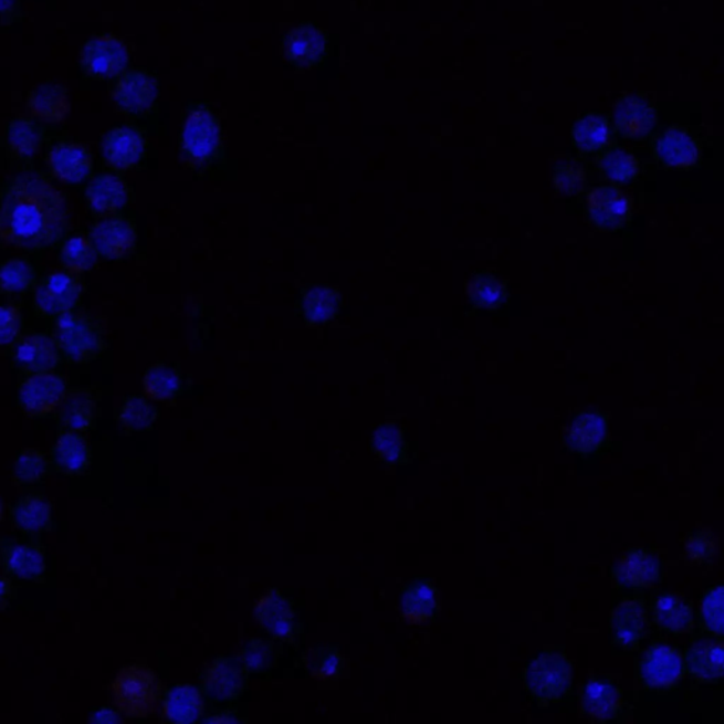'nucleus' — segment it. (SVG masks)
Masks as SVG:
<instances>
[{
  "instance_id": "nucleus-1",
  "label": "nucleus",
  "mask_w": 724,
  "mask_h": 724,
  "mask_svg": "<svg viewBox=\"0 0 724 724\" xmlns=\"http://www.w3.org/2000/svg\"><path fill=\"white\" fill-rule=\"evenodd\" d=\"M70 227L67 196L42 174L27 171L0 195V242L14 250L39 252L62 241Z\"/></svg>"
},
{
  "instance_id": "nucleus-2",
  "label": "nucleus",
  "mask_w": 724,
  "mask_h": 724,
  "mask_svg": "<svg viewBox=\"0 0 724 724\" xmlns=\"http://www.w3.org/2000/svg\"><path fill=\"white\" fill-rule=\"evenodd\" d=\"M54 340L71 364L84 366L103 357L108 348L105 324L85 312H69L57 317Z\"/></svg>"
},
{
  "instance_id": "nucleus-3",
  "label": "nucleus",
  "mask_w": 724,
  "mask_h": 724,
  "mask_svg": "<svg viewBox=\"0 0 724 724\" xmlns=\"http://www.w3.org/2000/svg\"><path fill=\"white\" fill-rule=\"evenodd\" d=\"M116 709L128 718H146L159 711L164 685L151 668L124 667L111 685Z\"/></svg>"
},
{
  "instance_id": "nucleus-4",
  "label": "nucleus",
  "mask_w": 724,
  "mask_h": 724,
  "mask_svg": "<svg viewBox=\"0 0 724 724\" xmlns=\"http://www.w3.org/2000/svg\"><path fill=\"white\" fill-rule=\"evenodd\" d=\"M524 680L526 691L539 706L559 703L571 690L569 658L562 652H544L525 668Z\"/></svg>"
},
{
  "instance_id": "nucleus-5",
  "label": "nucleus",
  "mask_w": 724,
  "mask_h": 724,
  "mask_svg": "<svg viewBox=\"0 0 724 724\" xmlns=\"http://www.w3.org/2000/svg\"><path fill=\"white\" fill-rule=\"evenodd\" d=\"M585 211L597 231L616 234L631 224L634 202L617 186H597L587 191Z\"/></svg>"
},
{
  "instance_id": "nucleus-6",
  "label": "nucleus",
  "mask_w": 724,
  "mask_h": 724,
  "mask_svg": "<svg viewBox=\"0 0 724 724\" xmlns=\"http://www.w3.org/2000/svg\"><path fill=\"white\" fill-rule=\"evenodd\" d=\"M686 673L685 655L680 648L655 642L644 652L638 665L641 685L651 692H670Z\"/></svg>"
},
{
  "instance_id": "nucleus-7",
  "label": "nucleus",
  "mask_w": 724,
  "mask_h": 724,
  "mask_svg": "<svg viewBox=\"0 0 724 724\" xmlns=\"http://www.w3.org/2000/svg\"><path fill=\"white\" fill-rule=\"evenodd\" d=\"M84 286L77 275L67 271L50 273L35 286L33 306L35 315L57 318L78 307Z\"/></svg>"
},
{
  "instance_id": "nucleus-8",
  "label": "nucleus",
  "mask_w": 724,
  "mask_h": 724,
  "mask_svg": "<svg viewBox=\"0 0 724 724\" xmlns=\"http://www.w3.org/2000/svg\"><path fill=\"white\" fill-rule=\"evenodd\" d=\"M67 392V381L62 374H32L19 385L18 403L28 417L43 418L62 407Z\"/></svg>"
},
{
  "instance_id": "nucleus-9",
  "label": "nucleus",
  "mask_w": 724,
  "mask_h": 724,
  "mask_svg": "<svg viewBox=\"0 0 724 724\" xmlns=\"http://www.w3.org/2000/svg\"><path fill=\"white\" fill-rule=\"evenodd\" d=\"M128 48L114 34L90 39L81 50L80 65L85 77L108 80L118 77L128 67Z\"/></svg>"
},
{
  "instance_id": "nucleus-10",
  "label": "nucleus",
  "mask_w": 724,
  "mask_h": 724,
  "mask_svg": "<svg viewBox=\"0 0 724 724\" xmlns=\"http://www.w3.org/2000/svg\"><path fill=\"white\" fill-rule=\"evenodd\" d=\"M221 128L214 114L206 106H197L187 116L181 132V148L197 164L212 158L219 150Z\"/></svg>"
},
{
  "instance_id": "nucleus-11",
  "label": "nucleus",
  "mask_w": 724,
  "mask_h": 724,
  "mask_svg": "<svg viewBox=\"0 0 724 724\" xmlns=\"http://www.w3.org/2000/svg\"><path fill=\"white\" fill-rule=\"evenodd\" d=\"M0 562L4 575L12 579L43 584L48 575V559L42 545L17 539L0 541Z\"/></svg>"
},
{
  "instance_id": "nucleus-12",
  "label": "nucleus",
  "mask_w": 724,
  "mask_h": 724,
  "mask_svg": "<svg viewBox=\"0 0 724 724\" xmlns=\"http://www.w3.org/2000/svg\"><path fill=\"white\" fill-rule=\"evenodd\" d=\"M652 156L665 169L688 171L702 159V146L686 129L671 126L652 144Z\"/></svg>"
},
{
  "instance_id": "nucleus-13",
  "label": "nucleus",
  "mask_w": 724,
  "mask_h": 724,
  "mask_svg": "<svg viewBox=\"0 0 724 724\" xmlns=\"http://www.w3.org/2000/svg\"><path fill=\"white\" fill-rule=\"evenodd\" d=\"M658 123L654 104L641 95H622L612 109V125L621 138L641 141L651 135Z\"/></svg>"
},
{
  "instance_id": "nucleus-14",
  "label": "nucleus",
  "mask_w": 724,
  "mask_h": 724,
  "mask_svg": "<svg viewBox=\"0 0 724 724\" xmlns=\"http://www.w3.org/2000/svg\"><path fill=\"white\" fill-rule=\"evenodd\" d=\"M90 235L98 256L108 261L129 256L138 242V231L134 222L124 217H104L91 227Z\"/></svg>"
},
{
  "instance_id": "nucleus-15",
  "label": "nucleus",
  "mask_w": 724,
  "mask_h": 724,
  "mask_svg": "<svg viewBox=\"0 0 724 724\" xmlns=\"http://www.w3.org/2000/svg\"><path fill=\"white\" fill-rule=\"evenodd\" d=\"M253 617L262 630L285 642H295L296 610L292 601L277 589H270L258 599Z\"/></svg>"
},
{
  "instance_id": "nucleus-16",
  "label": "nucleus",
  "mask_w": 724,
  "mask_h": 724,
  "mask_svg": "<svg viewBox=\"0 0 724 724\" xmlns=\"http://www.w3.org/2000/svg\"><path fill=\"white\" fill-rule=\"evenodd\" d=\"M612 579L619 589H652L661 580V562L652 550L644 548L627 550L612 569Z\"/></svg>"
},
{
  "instance_id": "nucleus-17",
  "label": "nucleus",
  "mask_w": 724,
  "mask_h": 724,
  "mask_svg": "<svg viewBox=\"0 0 724 724\" xmlns=\"http://www.w3.org/2000/svg\"><path fill=\"white\" fill-rule=\"evenodd\" d=\"M612 642L622 651H636L648 632V612L644 601L627 597L612 610L610 617Z\"/></svg>"
},
{
  "instance_id": "nucleus-18",
  "label": "nucleus",
  "mask_w": 724,
  "mask_h": 724,
  "mask_svg": "<svg viewBox=\"0 0 724 724\" xmlns=\"http://www.w3.org/2000/svg\"><path fill=\"white\" fill-rule=\"evenodd\" d=\"M158 98V83L145 71H130L118 80L113 99L120 113L130 116L148 114Z\"/></svg>"
},
{
  "instance_id": "nucleus-19",
  "label": "nucleus",
  "mask_w": 724,
  "mask_h": 724,
  "mask_svg": "<svg viewBox=\"0 0 724 724\" xmlns=\"http://www.w3.org/2000/svg\"><path fill=\"white\" fill-rule=\"evenodd\" d=\"M48 166L54 179L64 185H80L94 171V158L84 145L62 141L49 150Z\"/></svg>"
},
{
  "instance_id": "nucleus-20",
  "label": "nucleus",
  "mask_w": 724,
  "mask_h": 724,
  "mask_svg": "<svg viewBox=\"0 0 724 724\" xmlns=\"http://www.w3.org/2000/svg\"><path fill=\"white\" fill-rule=\"evenodd\" d=\"M62 357L54 337L45 333H30L20 338L13 353L14 366L28 376L54 371Z\"/></svg>"
},
{
  "instance_id": "nucleus-21",
  "label": "nucleus",
  "mask_w": 724,
  "mask_h": 724,
  "mask_svg": "<svg viewBox=\"0 0 724 724\" xmlns=\"http://www.w3.org/2000/svg\"><path fill=\"white\" fill-rule=\"evenodd\" d=\"M246 670L232 658L219 657L207 668L202 676V688L219 702H231L244 693Z\"/></svg>"
},
{
  "instance_id": "nucleus-22",
  "label": "nucleus",
  "mask_w": 724,
  "mask_h": 724,
  "mask_svg": "<svg viewBox=\"0 0 724 724\" xmlns=\"http://www.w3.org/2000/svg\"><path fill=\"white\" fill-rule=\"evenodd\" d=\"M607 443H609V418L601 412L577 415L566 432L567 448L585 458L599 454Z\"/></svg>"
},
{
  "instance_id": "nucleus-23",
  "label": "nucleus",
  "mask_w": 724,
  "mask_h": 724,
  "mask_svg": "<svg viewBox=\"0 0 724 724\" xmlns=\"http://www.w3.org/2000/svg\"><path fill=\"white\" fill-rule=\"evenodd\" d=\"M103 154L106 165L125 171L139 164L145 155L144 135L130 126H116L105 135Z\"/></svg>"
},
{
  "instance_id": "nucleus-24",
  "label": "nucleus",
  "mask_w": 724,
  "mask_h": 724,
  "mask_svg": "<svg viewBox=\"0 0 724 724\" xmlns=\"http://www.w3.org/2000/svg\"><path fill=\"white\" fill-rule=\"evenodd\" d=\"M622 709H625V696L615 683L602 680V678H591L586 683L584 696H581L584 716L595 722L606 723L619 717Z\"/></svg>"
},
{
  "instance_id": "nucleus-25",
  "label": "nucleus",
  "mask_w": 724,
  "mask_h": 724,
  "mask_svg": "<svg viewBox=\"0 0 724 724\" xmlns=\"http://www.w3.org/2000/svg\"><path fill=\"white\" fill-rule=\"evenodd\" d=\"M88 209L96 217L115 216L130 201V189L123 177L105 174L94 177L85 190Z\"/></svg>"
},
{
  "instance_id": "nucleus-26",
  "label": "nucleus",
  "mask_w": 724,
  "mask_h": 724,
  "mask_svg": "<svg viewBox=\"0 0 724 724\" xmlns=\"http://www.w3.org/2000/svg\"><path fill=\"white\" fill-rule=\"evenodd\" d=\"M326 34L312 24L291 30L283 40V55L298 69L315 67L326 53Z\"/></svg>"
},
{
  "instance_id": "nucleus-27",
  "label": "nucleus",
  "mask_w": 724,
  "mask_h": 724,
  "mask_svg": "<svg viewBox=\"0 0 724 724\" xmlns=\"http://www.w3.org/2000/svg\"><path fill=\"white\" fill-rule=\"evenodd\" d=\"M52 460L57 472L77 478L88 472L93 463V452L83 434L64 430L54 444Z\"/></svg>"
},
{
  "instance_id": "nucleus-28",
  "label": "nucleus",
  "mask_w": 724,
  "mask_h": 724,
  "mask_svg": "<svg viewBox=\"0 0 724 724\" xmlns=\"http://www.w3.org/2000/svg\"><path fill=\"white\" fill-rule=\"evenodd\" d=\"M652 619L658 629L671 636L688 634L695 626L692 602L678 594L658 597L652 607Z\"/></svg>"
},
{
  "instance_id": "nucleus-29",
  "label": "nucleus",
  "mask_w": 724,
  "mask_h": 724,
  "mask_svg": "<svg viewBox=\"0 0 724 724\" xmlns=\"http://www.w3.org/2000/svg\"><path fill=\"white\" fill-rule=\"evenodd\" d=\"M29 114L45 124H62L70 114L69 91L64 85L44 84L29 91Z\"/></svg>"
},
{
  "instance_id": "nucleus-30",
  "label": "nucleus",
  "mask_w": 724,
  "mask_h": 724,
  "mask_svg": "<svg viewBox=\"0 0 724 724\" xmlns=\"http://www.w3.org/2000/svg\"><path fill=\"white\" fill-rule=\"evenodd\" d=\"M14 526L24 535L48 533L53 525V505L43 494H29L10 510Z\"/></svg>"
},
{
  "instance_id": "nucleus-31",
  "label": "nucleus",
  "mask_w": 724,
  "mask_h": 724,
  "mask_svg": "<svg viewBox=\"0 0 724 724\" xmlns=\"http://www.w3.org/2000/svg\"><path fill=\"white\" fill-rule=\"evenodd\" d=\"M401 606L403 619L408 625H427V622L433 620L438 611V589L430 580H415L405 587Z\"/></svg>"
},
{
  "instance_id": "nucleus-32",
  "label": "nucleus",
  "mask_w": 724,
  "mask_h": 724,
  "mask_svg": "<svg viewBox=\"0 0 724 724\" xmlns=\"http://www.w3.org/2000/svg\"><path fill=\"white\" fill-rule=\"evenodd\" d=\"M571 145L580 155H599L610 148L612 130L609 119L596 113H587L571 128Z\"/></svg>"
},
{
  "instance_id": "nucleus-33",
  "label": "nucleus",
  "mask_w": 724,
  "mask_h": 724,
  "mask_svg": "<svg viewBox=\"0 0 724 724\" xmlns=\"http://www.w3.org/2000/svg\"><path fill=\"white\" fill-rule=\"evenodd\" d=\"M686 670L702 683L721 682L724 668V648L721 641L702 640L692 644L685 655Z\"/></svg>"
},
{
  "instance_id": "nucleus-34",
  "label": "nucleus",
  "mask_w": 724,
  "mask_h": 724,
  "mask_svg": "<svg viewBox=\"0 0 724 724\" xmlns=\"http://www.w3.org/2000/svg\"><path fill=\"white\" fill-rule=\"evenodd\" d=\"M206 701L199 688L176 685L166 692L164 716L171 723H192L204 715Z\"/></svg>"
},
{
  "instance_id": "nucleus-35",
  "label": "nucleus",
  "mask_w": 724,
  "mask_h": 724,
  "mask_svg": "<svg viewBox=\"0 0 724 724\" xmlns=\"http://www.w3.org/2000/svg\"><path fill=\"white\" fill-rule=\"evenodd\" d=\"M59 422L71 432H87L94 427L96 401L90 389H71L59 409Z\"/></svg>"
},
{
  "instance_id": "nucleus-36",
  "label": "nucleus",
  "mask_w": 724,
  "mask_h": 724,
  "mask_svg": "<svg viewBox=\"0 0 724 724\" xmlns=\"http://www.w3.org/2000/svg\"><path fill=\"white\" fill-rule=\"evenodd\" d=\"M596 167L612 186L631 185L641 174V164L637 156L620 146H610L602 150L597 156Z\"/></svg>"
},
{
  "instance_id": "nucleus-37",
  "label": "nucleus",
  "mask_w": 724,
  "mask_h": 724,
  "mask_svg": "<svg viewBox=\"0 0 724 724\" xmlns=\"http://www.w3.org/2000/svg\"><path fill=\"white\" fill-rule=\"evenodd\" d=\"M465 288L474 311L499 312L508 303L505 283L487 271L473 273Z\"/></svg>"
},
{
  "instance_id": "nucleus-38",
  "label": "nucleus",
  "mask_w": 724,
  "mask_h": 724,
  "mask_svg": "<svg viewBox=\"0 0 724 724\" xmlns=\"http://www.w3.org/2000/svg\"><path fill=\"white\" fill-rule=\"evenodd\" d=\"M7 146L10 156L17 160H30L39 155L43 146V132L33 120L17 118L7 128Z\"/></svg>"
},
{
  "instance_id": "nucleus-39",
  "label": "nucleus",
  "mask_w": 724,
  "mask_h": 724,
  "mask_svg": "<svg viewBox=\"0 0 724 724\" xmlns=\"http://www.w3.org/2000/svg\"><path fill=\"white\" fill-rule=\"evenodd\" d=\"M38 271L33 263L23 258L0 263V295H22L38 283Z\"/></svg>"
},
{
  "instance_id": "nucleus-40",
  "label": "nucleus",
  "mask_w": 724,
  "mask_h": 724,
  "mask_svg": "<svg viewBox=\"0 0 724 724\" xmlns=\"http://www.w3.org/2000/svg\"><path fill=\"white\" fill-rule=\"evenodd\" d=\"M144 391L151 401H170L181 391L180 374L164 363L155 364L145 374Z\"/></svg>"
},
{
  "instance_id": "nucleus-41",
  "label": "nucleus",
  "mask_w": 724,
  "mask_h": 724,
  "mask_svg": "<svg viewBox=\"0 0 724 724\" xmlns=\"http://www.w3.org/2000/svg\"><path fill=\"white\" fill-rule=\"evenodd\" d=\"M60 260L65 271L73 275H83V273L94 270L98 263V253H96L93 242L83 235L71 237L60 251Z\"/></svg>"
},
{
  "instance_id": "nucleus-42",
  "label": "nucleus",
  "mask_w": 724,
  "mask_h": 724,
  "mask_svg": "<svg viewBox=\"0 0 724 724\" xmlns=\"http://www.w3.org/2000/svg\"><path fill=\"white\" fill-rule=\"evenodd\" d=\"M374 452L385 463L401 464L407 460L408 443L403 429L395 423H384L373 439Z\"/></svg>"
},
{
  "instance_id": "nucleus-43",
  "label": "nucleus",
  "mask_w": 724,
  "mask_h": 724,
  "mask_svg": "<svg viewBox=\"0 0 724 724\" xmlns=\"http://www.w3.org/2000/svg\"><path fill=\"white\" fill-rule=\"evenodd\" d=\"M303 663L315 680L330 681L340 675L343 657L336 647L318 646L303 655Z\"/></svg>"
},
{
  "instance_id": "nucleus-44",
  "label": "nucleus",
  "mask_w": 724,
  "mask_h": 724,
  "mask_svg": "<svg viewBox=\"0 0 724 724\" xmlns=\"http://www.w3.org/2000/svg\"><path fill=\"white\" fill-rule=\"evenodd\" d=\"M156 418L158 410L148 401L140 397H129L119 409L118 423L126 433L144 432L154 427Z\"/></svg>"
},
{
  "instance_id": "nucleus-45",
  "label": "nucleus",
  "mask_w": 724,
  "mask_h": 724,
  "mask_svg": "<svg viewBox=\"0 0 724 724\" xmlns=\"http://www.w3.org/2000/svg\"><path fill=\"white\" fill-rule=\"evenodd\" d=\"M49 459L42 450L23 449L14 463V484L33 485L49 475Z\"/></svg>"
},
{
  "instance_id": "nucleus-46",
  "label": "nucleus",
  "mask_w": 724,
  "mask_h": 724,
  "mask_svg": "<svg viewBox=\"0 0 724 724\" xmlns=\"http://www.w3.org/2000/svg\"><path fill=\"white\" fill-rule=\"evenodd\" d=\"M555 190L564 196H580L587 190L589 179L584 166L575 160H565L554 166L552 174Z\"/></svg>"
},
{
  "instance_id": "nucleus-47",
  "label": "nucleus",
  "mask_w": 724,
  "mask_h": 724,
  "mask_svg": "<svg viewBox=\"0 0 724 724\" xmlns=\"http://www.w3.org/2000/svg\"><path fill=\"white\" fill-rule=\"evenodd\" d=\"M305 315L311 323H326L336 315L338 308L337 293L327 287L308 292L305 297Z\"/></svg>"
},
{
  "instance_id": "nucleus-48",
  "label": "nucleus",
  "mask_w": 724,
  "mask_h": 724,
  "mask_svg": "<svg viewBox=\"0 0 724 724\" xmlns=\"http://www.w3.org/2000/svg\"><path fill=\"white\" fill-rule=\"evenodd\" d=\"M701 619L703 630L713 637L723 634V586L711 587L701 602Z\"/></svg>"
},
{
  "instance_id": "nucleus-49",
  "label": "nucleus",
  "mask_w": 724,
  "mask_h": 724,
  "mask_svg": "<svg viewBox=\"0 0 724 724\" xmlns=\"http://www.w3.org/2000/svg\"><path fill=\"white\" fill-rule=\"evenodd\" d=\"M718 552V539L709 529L695 531L688 536L685 542L686 559L693 565H705L711 562Z\"/></svg>"
},
{
  "instance_id": "nucleus-50",
  "label": "nucleus",
  "mask_w": 724,
  "mask_h": 724,
  "mask_svg": "<svg viewBox=\"0 0 724 724\" xmlns=\"http://www.w3.org/2000/svg\"><path fill=\"white\" fill-rule=\"evenodd\" d=\"M275 647L271 641L253 638L242 650L241 661L246 672H262L272 667Z\"/></svg>"
},
{
  "instance_id": "nucleus-51",
  "label": "nucleus",
  "mask_w": 724,
  "mask_h": 724,
  "mask_svg": "<svg viewBox=\"0 0 724 724\" xmlns=\"http://www.w3.org/2000/svg\"><path fill=\"white\" fill-rule=\"evenodd\" d=\"M24 318L17 306H0V347L12 346L23 330Z\"/></svg>"
},
{
  "instance_id": "nucleus-52",
  "label": "nucleus",
  "mask_w": 724,
  "mask_h": 724,
  "mask_svg": "<svg viewBox=\"0 0 724 724\" xmlns=\"http://www.w3.org/2000/svg\"><path fill=\"white\" fill-rule=\"evenodd\" d=\"M19 10V0H0V22L8 24Z\"/></svg>"
},
{
  "instance_id": "nucleus-53",
  "label": "nucleus",
  "mask_w": 724,
  "mask_h": 724,
  "mask_svg": "<svg viewBox=\"0 0 724 724\" xmlns=\"http://www.w3.org/2000/svg\"><path fill=\"white\" fill-rule=\"evenodd\" d=\"M90 722L93 723H118L120 722L119 713L113 711V709L104 707L101 711L95 712L93 716L90 717Z\"/></svg>"
},
{
  "instance_id": "nucleus-54",
  "label": "nucleus",
  "mask_w": 724,
  "mask_h": 724,
  "mask_svg": "<svg viewBox=\"0 0 724 724\" xmlns=\"http://www.w3.org/2000/svg\"><path fill=\"white\" fill-rule=\"evenodd\" d=\"M10 591H12V585H10L9 579L0 577V607L7 606L9 601Z\"/></svg>"
},
{
  "instance_id": "nucleus-55",
  "label": "nucleus",
  "mask_w": 724,
  "mask_h": 724,
  "mask_svg": "<svg viewBox=\"0 0 724 724\" xmlns=\"http://www.w3.org/2000/svg\"><path fill=\"white\" fill-rule=\"evenodd\" d=\"M3 518V504L2 501H0V521Z\"/></svg>"
}]
</instances>
